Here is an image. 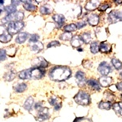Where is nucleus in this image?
<instances>
[{
  "instance_id": "obj_1",
  "label": "nucleus",
  "mask_w": 122,
  "mask_h": 122,
  "mask_svg": "<svg viewBox=\"0 0 122 122\" xmlns=\"http://www.w3.org/2000/svg\"><path fill=\"white\" fill-rule=\"evenodd\" d=\"M72 75V71L67 66H54L49 72V78L52 81L63 82L68 79Z\"/></svg>"
},
{
  "instance_id": "obj_2",
  "label": "nucleus",
  "mask_w": 122,
  "mask_h": 122,
  "mask_svg": "<svg viewBox=\"0 0 122 122\" xmlns=\"http://www.w3.org/2000/svg\"><path fill=\"white\" fill-rule=\"evenodd\" d=\"M45 74V70L41 68L33 67L28 70H22L19 72L18 77L21 79H41L44 77Z\"/></svg>"
},
{
  "instance_id": "obj_3",
  "label": "nucleus",
  "mask_w": 122,
  "mask_h": 122,
  "mask_svg": "<svg viewBox=\"0 0 122 122\" xmlns=\"http://www.w3.org/2000/svg\"><path fill=\"white\" fill-rule=\"evenodd\" d=\"M74 101L79 105H89L91 103L90 95L84 91H79L74 96Z\"/></svg>"
},
{
  "instance_id": "obj_4",
  "label": "nucleus",
  "mask_w": 122,
  "mask_h": 122,
  "mask_svg": "<svg viewBox=\"0 0 122 122\" xmlns=\"http://www.w3.org/2000/svg\"><path fill=\"white\" fill-rule=\"evenodd\" d=\"M24 18H25V14L22 11H19L12 14L7 15L5 18H3L2 19L1 21L2 24H6V23H10L13 21H21Z\"/></svg>"
},
{
  "instance_id": "obj_5",
  "label": "nucleus",
  "mask_w": 122,
  "mask_h": 122,
  "mask_svg": "<svg viewBox=\"0 0 122 122\" xmlns=\"http://www.w3.org/2000/svg\"><path fill=\"white\" fill-rule=\"evenodd\" d=\"M25 27V23L23 21H13L9 23L7 27V32L11 36L16 34Z\"/></svg>"
},
{
  "instance_id": "obj_6",
  "label": "nucleus",
  "mask_w": 122,
  "mask_h": 122,
  "mask_svg": "<svg viewBox=\"0 0 122 122\" xmlns=\"http://www.w3.org/2000/svg\"><path fill=\"white\" fill-rule=\"evenodd\" d=\"M108 20L111 24L122 21V11H112L108 15Z\"/></svg>"
},
{
  "instance_id": "obj_7",
  "label": "nucleus",
  "mask_w": 122,
  "mask_h": 122,
  "mask_svg": "<svg viewBox=\"0 0 122 122\" xmlns=\"http://www.w3.org/2000/svg\"><path fill=\"white\" fill-rule=\"evenodd\" d=\"M98 71L102 76H107L112 72V67L107 62L103 61L99 64L98 67Z\"/></svg>"
},
{
  "instance_id": "obj_8",
  "label": "nucleus",
  "mask_w": 122,
  "mask_h": 122,
  "mask_svg": "<svg viewBox=\"0 0 122 122\" xmlns=\"http://www.w3.org/2000/svg\"><path fill=\"white\" fill-rule=\"evenodd\" d=\"M48 65L49 63L47 61L41 56L37 57V58L32 60V66L37 68H41V69L47 68L48 66Z\"/></svg>"
},
{
  "instance_id": "obj_9",
  "label": "nucleus",
  "mask_w": 122,
  "mask_h": 122,
  "mask_svg": "<svg viewBox=\"0 0 122 122\" xmlns=\"http://www.w3.org/2000/svg\"><path fill=\"white\" fill-rule=\"evenodd\" d=\"M37 112H38V115L36 117V120L38 121H46L50 117L49 109L47 108L42 107V108L39 111H37Z\"/></svg>"
},
{
  "instance_id": "obj_10",
  "label": "nucleus",
  "mask_w": 122,
  "mask_h": 122,
  "mask_svg": "<svg viewBox=\"0 0 122 122\" xmlns=\"http://www.w3.org/2000/svg\"><path fill=\"white\" fill-rule=\"evenodd\" d=\"M76 82L79 85V86H84L86 85V75L82 71H77L76 73Z\"/></svg>"
},
{
  "instance_id": "obj_11",
  "label": "nucleus",
  "mask_w": 122,
  "mask_h": 122,
  "mask_svg": "<svg viewBox=\"0 0 122 122\" xmlns=\"http://www.w3.org/2000/svg\"><path fill=\"white\" fill-rule=\"evenodd\" d=\"M52 18H53V20L55 21V23L56 24V26L58 27V28H61L65 23V17L63 15L55 14L53 15Z\"/></svg>"
},
{
  "instance_id": "obj_12",
  "label": "nucleus",
  "mask_w": 122,
  "mask_h": 122,
  "mask_svg": "<svg viewBox=\"0 0 122 122\" xmlns=\"http://www.w3.org/2000/svg\"><path fill=\"white\" fill-rule=\"evenodd\" d=\"M99 4L100 2L96 1V0H91V1L87 2L86 5H85V9L88 11H94L95 9H96L98 6H99Z\"/></svg>"
},
{
  "instance_id": "obj_13",
  "label": "nucleus",
  "mask_w": 122,
  "mask_h": 122,
  "mask_svg": "<svg viewBox=\"0 0 122 122\" xmlns=\"http://www.w3.org/2000/svg\"><path fill=\"white\" fill-rule=\"evenodd\" d=\"M112 82V78L108 76H102L98 79L99 85L102 87H108Z\"/></svg>"
},
{
  "instance_id": "obj_14",
  "label": "nucleus",
  "mask_w": 122,
  "mask_h": 122,
  "mask_svg": "<svg viewBox=\"0 0 122 122\" xmlns=\"http://www.w3.org/2000/svg\"><path fill=\"white\" fill-rule=\"evenodd\" d=\"M99 51L104 53H109L112 51V45L106 41L102 42V43L99 44Z\"/></svg>"
},
{
  "instance_id": "obj_15",
  "label": "nucleus",
  "mask_w": 122,
  "mask_h": 122,
  "mask_svg": "<svg viewBox=\"0 0 122 122\" xmlns=\"http://www.w3.org/2000/svg\"><path fill=\"white\" fill-rule=\"evenodd\" d=\"M88 23L91 26H95L99 22V16L97 14H92L88 17Z\"/></svg>"
},
{
  "instance_id": "obj_16",
  "label": "nucleus",
  "mask_w": 122,
  "mask_h": 122,
  "mask_svg": "<svg viewBox=\"0 0 122 122\" xmlns=\"http://www.w3.org/2000/svg\"><path fill=\"white\" fill-rule=\"evenodd\" d=\"M87 85L89 86L92 89H93L95 91H100V89H101L98 81H97V80H95L94 79H90L88 80Z\"/></svg>"
},
{
  "instance_id": "obj_17",
  "label": "nucleus",
  "mask_w": 122,
  "mask_h": 122,
  "mask_svg": "<svg viewBox=\"0 0 122 122\" xmlns=\"http://www.w3.org/2000/svg\"><path fill=\"white\" fill-rule=\"evenodd\" d=\"M29 34L27 32H21L18 34V36L15 39V42L18 44H23L27 41V39L28 38Z\"/></svg>"
},
{
  "instance_id": "obj_18",
  "label": "nucleus",
  "mask_w": 122,
  "mask_h": 122,
  "mask_svg": "<svg viewBox=\"0 0 122 122\" xmlns=\"http://www.w3.org/2000/svg\"><path fill=\"white\" fill-rule=\"evenodd\" d=\"M53 7L49 4H44L40 8V12L42 15H50L53 12Z\"/></svg>"
},
{
  "instance_id": "obj_19",
  "label": "nucleus",
  "mask_w": 122,
  "mask_h": 122,
  "mask_svg": "<svg viewBox=\"0 0 122 122\" xmlns=\"http://www.w3.org/2000/svg\"><path fill=\"white\" fill-rule=\"evenodd\" d=\"M30 51H32L35 53H39L44 49V45L41 42L37 41L36 43H32L30 45Z\"/></svg>"
},
{
  "instance_id": "obj_20",
  "label": "nucleus",
  "mask_w": 122,
  "mask_h": 122,
  "mask_svg": "<svg viewBox=\"0 0 122 122\" xmlns=\"http://www.w3.org/2000/svg\"><path fill=\"white\" fill-rule=\"evenodd\" d=\"M27 84L26 83H16L13 86V89L15 92H16L18 93H21L24 92L27 89Z\"/></svg>"
},
{
  "instance_id": "obj_21",
  "label": "nucleus",
  "mask_w": 122,
  "mask_h": 122,
  "mask_svg": "<svg viewBox=\"0 0 122 122\" xmlns=\"http://www.w3.org/2000/svg\"><path fill=\"white\" fill-rule=\"evenodd\" d=\"M24 3L23 7L24 9L28 11H35L37 10V6L33 5V2L32 1H25L22 2Z\"/></svg>"
},
{
  "instance_id": "obj_22",
  "label": "nucleus",
  "mask_w": 122,
  "mask_h": 122,
  "mask_svg": "<svg viewBox=\"0 0 122 122\" xmlns=\"http://www.w3.org/2000/svg\"><path fill=\"white\" fill-rule=\"evenodd\" d=\"M82 41L81 40V38H80L79 36H74V37H72V39H71V45L73 47L78 48V47H79L80 46L82 45Z\"/></svg>"
},
{
  "instance_id": "obj_23",
  "label": "nucleus",
  "mask_w": 122,
  "mask_h": 122,
  "mask_svg": "<svg viewBox=\"0 0 122 122\" xmlns=\"http://www.w3.org/2000/svg\"><path fill=\"white\" fill-rule=\"evenodd\" d=\"M33 105H34V98L31 96H30L27 98V100L25 102L24 108L27 111H30L33 107Z\"/></svg>"
},
{
  "instance_id": "obj_24",
  "label": "nucleus",
  "mask_w": 122,
  "mask_h": 122,
  "mask_svg": "<svg viewBox=\"0 0 122 122\" xmlns=\"http://www.w3.org/2000/svg\"><path fill=\"white\" fill-rule=\"evenodd\" d=\"M112 103L110 102H104V101H102L99 102L98 104V108L102 109V110H110V108H112Z\"/></svg>"
},
{
  "instance_id": "obj_25",
  "label": "nucleus",
  "mask_w": 122,
  "mask_h": 122,
  "mask_svg": "<svg viewBox=\"0 0 122 122\" xmlns=\"http://www.w3.org/2000/svg\"><path fill=\"white\" fill-rule=\"evenodd\" d=\"M81 40L85 44H89L92 41V36L89 32H84L81 35Z\"/></svg>"
},
{
  "instance_id": "obj_26",
  "label": "nucleus",
  "mask_w": 122,
  "mask_h": 122,
  "mask_svg": "<svg viewBox=\"0 0 122 122\" xmlns=\"http://www.w3.org/2000/svg\"><path fill=\"white\" fill-rule=\"evenodd\" d=\"M16 76V73H15V71L12 70H10L9 72H7L4 75V79L6 80V81H11L12 79H15V77Z\"/></svg>"
},
{
  "instance_id": "obj_27",
  "label": "nucleus",
  "mask_w": 122,
  "mask_h": 122,
  "mask_svg": "<svg viewBox=\"0 0 122 122\" xmlns=\"http://www.w3.org/2000/svg\"><path fill=\"white\" fill-rule=\"evenodd\" d=\"M11 38H12V37H11V34L6 32L5 34H2V35H0V42L3 44L8 43V42H9L11 40Z\"/></svg>"
},
{
  "instance_id": "obj_28",
  "label": "nucleus",
  "mask_w": 122,
  "mask_h": 122,
  "mask_svg": "<svg viewBox=\"0 0 122 122\" xmlns=\"http://www.w3.org/2000/svg\"><path fill=\"white\" fill-rule=\"evenodd\" d=\"M76 30H77V27L75 24H69L63 27V30L65 32L71 33L72 31H76Z\"/></svg>"
},
{
  "instance_id": "obj_29",
  "label": "nucleus",
  "mask_w": 122,
  "mask_h": 122,
  "mask_svg": "<svg viewBox=\"0 0 122 122\" xmlns=\"http://www.w3.org/2000/svg\"><path fill=\"white\" fill-rule=\"evenodd\" d=\"M112 63L117 70H121L122 69V63L119 60H117L116 58H112Z\"/></svg>"
},
{
  "instance_id": "obj_30",
  "label": "nucleus",
  "mask_w": 122,
  "mask_h": 122,
  "mask_svg": "<svg viewBox=\"0 0 122 122\" xmlns=\"http://www.w3.org/2000/svg\"><path fill=\"white\" fill-rule=\"evenodd\" d=\"M5 11H6L8 15L12 14V13H15L17 11V7L14 5H8V6L5 7Z\"/></svg>"
},
{
  "instance_id": "obj_31",
  "label": "nucleus",
  "mask_w": 122,
  "mask_h": 122,
  "mask_svg": "<svg viewBox=\"0 0 122 122\" xmlns=\"http://www.w3.org/2000/svg\"><path fill=\"white\" fill-rule=\"evenodd\" d=\"M90 51L92 53H97L99 51V46H98V42L95 41V42H92V43H91V45H90Z\"/></svg>"
},
{
  "instance_id": "obj_32",
  "label": "nucleus",
  "mask_w": 122,
  "mask_h": 122,
  "mask_svg": "<svg viewBox=\"0 0 122 122\" xmlns=\"http://www.w3.org/2000/svg\"><path fill=\"white\" fill-rule=\"evenodd\" d=\"M112 108L114 110V112H116V114H117L120 117H122V107L118 105V103H114L112 105Z\"/></svg>"
},
{
  "instance_id": "obj_33",
  "label": "nucleus",
  "mask_w": 122,
  "mask_h": 122,
  "mask_svg": "<svg viewBox=\"0 0 122 122\" xmlns=\"http://www.w3.org/2000/svg\"><path fill=\"white\" fill-rule=\"evenodd\" d=\"M72 34L71 33H68V32H65L62 34L60 36V39L62 41H70L72 39Z\"/></svg>"
},
{
  "instance_id": "obj_34",
  "label": "nucleus",
  "mask_w": 122,
  "mask_h": 122,
  "mask_svg": "<svg viewBox=\"0 0 122 122\" xmlns=\"http://www.w3.org/2000/svg\"><path fill=\"white\" fill-rule=\"evenodd\" d=\"M105 96L107 102H112L114 99V95L112 92H111V91H106V92L105 93Z\"/></svg>"
},
{
  "instance_id": "obj_35",
  "label": "nucleus",
  "mask_w": 122,
  "mask_h": 122,
  "mask_svg": "<svg viewBox=\"0 0 122 122\" xmlns=\"http://www.w3.org/2000/svg\"><path fill=\"white\" fill-rule=\"evenodd\" d=\"M39 35L37 34H33L30 35V39H29V43L32 44V43H36V42L38 41V40H39Z\"/></svg>"
},
{
  "instance_id": "obj_36",
  "label": "nucleus",
  "mask_w": 122,
  "mask_h": 122,
  "mask_svg": "<svg viewBox=\"0 0 122 122\" xmlns=\"http://www.w3.org/2000/svg\"><path fill=\"white\" fill-rule=\"evenodd\" d=\"M6 55H7L6 50H5V49L0 50V62L4 61L6 59Z\"/></svg>"
},
{
  "instance_id": "obj_37",
  "label": "nucleus",
  "mask_w": 122,
  "mask_h": 122,
  "mask_svg": "<svg viewBox=\"0 0 122 122\" xmlns=\"http://www.w3.org/2000/svg\"><path fill=\"white\" fill-rule=\"evenodd\" d=\"M48 102L49 103L51 104V105H53V106H55L56 104H58V98L56 97H51L49 99H48Z\"/></svg>"
},
{
  "instance_id": "obj_38",
  "label": "nucleus",
  "mask_w": 122,
  "mask_h": 122,
  "mask_svg": "<svg viewBox=\"0 0 122 122\" xmlns=\"http://www.w3.org/2000/svg\"><path fill=\"white\" fill-rule=\"evenodd\" d=\"M109 7H111L110 4H108V3H104V4H102V5H99L98 8V11H105Z\"/></svg>"
},
{
  "instance_id": "obj_39",
  "label": "nucleus",
  "mask_w": 122,
  "mask_h": 122,
  "mask_svg": "<svg viewBox=\"0 0 122 122\" xmlns=\"http://www.w3.org/2000/svg\"><path fill=\"white\" fill-rule=\"evenodd\" d=\"M82 65L85 68L89 69V68H92V63L89 60H83Z\"/></svg>"
},
{
  "instance_id": "obj_40",
  "label": "nucleus",
  "mask_w": 122,
  "mask_h": 122,
  "mask_svg": "<svg viewBox=\"0 0 122 122\" xmlns=\"http://www.w3.org/2000/svg\"><path fill=\"white\" fill-rule=\"evenodd\" d=\"M74 122H92L86 117H76Z\"/></svg>"
},
{
  "instance_id": "obj_41",
  "label": "nucleus",
  "mask_w": 122,
  "mask_h": 122,
  "mask_svg": "<svg viewBox=\"0 0 122 122\" xmlns=\"http://www.w3.org/2000/svg\"><path fill=\"white\" fill-rule=\"evenodd\" d=\"M60 44L58 41H54L51 42V43H49L47 47V48H50V47H57V46H60Z\"/></svg>"
},
{
  "instance_id": "obj_42",
  "label": "nucleus",
  "mask_w": 122,
  "mask_h": 122,
  "mask_svg": "<svg viewBox=\"0 0 122 122\" xmlns=\"http://www.w3.org/2000/svg\"><path fill=\"white\" fill-rule=\"evenodd\" d=\"M86 25V21H79L76 24V27H77V29H80L85 27Z\"/></svg>"
},
{
  "instance_id": "obj_43",
  "label": "nucleus",
  "mask_w": 122,
  "mask_h": 122,
  "mask_svg": "<svg viewBox=\"0 0 122 122\" xmlns=\"http://www.w3.org/2000/svg\"><path fill=\"white\" fill-rule=\"evenodd\" d=\"M42 107H43V105H42V104L41 102H37V103H36L35 105H34V108H35L36 110H37V111H39Z\"/></svg>"
},
{
  "instance_id": "obj_44",
  "label": "nucleus",
  "mask_w": 122,
  "mask_h": 122,
  "mask_svg": "<svg viewBox=\"0 0 122 122\" xmlns=\"http://www.w3.org/2000/svg\"><path fill=\"white\" fill-rule=\"evenodd\" d=\"M6 33V28L3 25H0V35Z\"/></svg>"
},
{
  "instance_id": "obj_45",
  "label": "nucleus",
  "mask_w": 122,
  "mask_h": 122,
  "mask_svg": "<svg viewBox=\"0 0 122 122\" xmlns=\"http://www.w3.org/2000/svg\"><path fill=\"white\" fill-rule=\"evenodd\" d=\"M116 88L117 90H119L120 92H122V82H119L116 84Z\"/></svg>"
},
{
  "instance_id": "obj_46",
  "label": "nucleus",
  "mask_w": 122,
  "mask_h": 122,
  "mask_svg": "<svg viewBox=\"0 0 122 122\" xmlns=\"http://www.w3.org/2000/svg\"><path fill=\"white\" fill-rule=\"evenodd\" d=\"M61 107H62V103L61 102H59L58 104H56L55 106H54V111H59Z\"/></svg>"
},
{
  "instance_id": "obj_47",
  "label": "nucleus",
  "mask_w": 122,
  "mask_h": 122,
  "mask_svg": "<svg viewBox=\"0 0 122 122\" xmlns=\"http://www.w3.org/2000/svg\"><path fill=\"white\" fill-rule=\"evenodd\" d=\"M21 3V2H18V1H11V5H18L19 4Z\"/></svg>"
},
{
  "instance_id": "obj_48",
  "label": "nucleus",
  "mask_w": 122,
  "mask_h": 122,
  "mask_svg": "<svg viewBox=\"0 0 122 122\" xmlns=\"http://www.w3.org/2000/svg\"><path fill=\"white\" fill-rule=\"evenodd\" d=\"M3 11H5V7L1 6V7H0V15L2 14V12Z\"/></svg>"
},
{
  "instance_id": "obj_49",
  "label": "nucleus",
  "mask_w": 122,
  "mask_h": 122,
  "mask_svg": "<svg viewBox=\"0 0 122 122\" xmlns=\"http://www.w3.org/2000/svg\"><path fill=\"white\" fill-rule=\"evenodd\" d=\"M3 4H4V1H0V7L3 6Z\"/></svg>"
},
{
  "instance_id": "obj_50",
  "label": "nucleus",
  "mask_w": 122,
  "mask_h": 122,
  "mask_svg": "<svg viewBox=\"0 0 122 122\" xmlns=\"http://www.w3.org/2000/svg\"><path fill=\"white\" fill-rule=\"evenodd\" d=\"M115 3H117V4H121L122 2L121 1H115Z\"/></svg>"
},
{
  "instance_id": "obj_51",
  "label": "nucleus",
  "mask_w": 122,
  "mask_h": 122,
  "mask_svg": "<svg viewBox=\"0 0 122 122\" xmlns=\"http://www.w3.org/2000/svg\"><path fill=\"white\" fill-rule=\"evenodd\" d=\"M119 76H120V78H121V79H122V71H121V72H120Z\"/></svg>"
},
{
  "instance_id": "obj_52",
  "label": "nucleus",
  "mask_w": 122,
  "mask_h": 122,
  "mask_svg": "<svg viewBox=\"0 0 122 122\" xmlns=\"http://www.w3.org/2000/svg\"><path fill=\"white\" fill-rule=\"evenodd\" d=\"M78 51H82L83 50H82V48H79V49H78Z\"/></svg>"
}]
</instances>
